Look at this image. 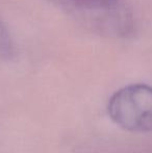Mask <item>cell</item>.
<instances>
[{
  "label": "cell",
  "instance_id": "cell-1",
  "mask_svg": "<svg viewBox=\"0 0 152 153\" xmlns=\"http://www.w3.org/2000/svg\"><path fill=\"white\" fill-rule=\"evenodd\" d=\"M92 29L114 38L133 33V17L123 0H56Z\"/></svg>",
  "mask_w": 152,
  "mask_h": 153
},
{
  "label": "cell",
  "instance_id": "cell-3",
  "mask_svg": "<svg viewBox=\"0 0 152 153\" xmlns=\"http://www.w3.org/2000/svg\"><path fill=\"white\" fill-rule=\"evenodd\" d=\"M16 55V47L7 26L0 19V59L10 61Z\"/></svg>",
  "mask_w": 152,
  "mask_h": 153
},
{
  "label": "cell",
  "instance_id": "cell-2",
  "mask_svg": "<svg viewBox=\"0 0 152 153\" xmlns=\"http://www.w3.org/2000/svg\"><path fill=\"white\" fill-rule=\"evenodd\" d=\"M108 114L120 128L130 132H152V87L129 85L112 95Z\"/></svg>",
  "mask_w": 152,
  "mask_h": 153
}]
</instances>
